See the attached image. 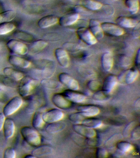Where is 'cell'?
<instances>
[{
  "label": "cell",
  "instance_id": "f546056e",
  "mask_svg": "<svg viewBox=\"0 0 140 158\" xmlns=\"http://www.w3.org/2000/svg\"><path fill=\"white\" fill-rule=\"evenodd\" d=\"M40 84L45 88L50 89H56L61 86L60 82L49 78L43 79Z\"/></svg>",
  "mask_w": 140,
  "mask_h": 158
},
{
  "label": "cell",
  "instance_id": "7bdbcfd3",
  "mask_svg": "<svg viewBox=\"0 0 140 158\" xmlns=\"http://www.w3.org/2000/svg\"><path fill=\"white\" fill-rule=\"evenodd\" d=\"M6 117L3 112L0 113V131L3 129Z\"/></svg>",
  "mask_w": 140,
  "mask_h": 158
},
{
  "label": "cell",
  "instance_id": "ac0fdd59",
  "mask_svg": "<svg viewBox=\"0 0 140 158\" xmlns=\"http://www.w3.org/2000/svg\"><path fill=\"white\" fill-rule=\"evenodd\" d=\"M64 95L70 101L76 103H81L85 101L86 98V96L83 94L70 89L64 91Z\"/></svg>",
  "mask_w": 140,
  "mask_h": 158
},
{
  "label": "cell",
  "instance_id": "8992f818",
  "mask_svg": "<svg viewBox=\"0 0 140 158\" xmlns=\"http://www.w3.org/2000/svg\"><path fill=\"white\" fill-rule=\"evenodd\" d=\"M64 116L61 110L53 109L42 114L43 118L45 123H50L58 122L62 120Z\"/></svg>",
  "mask_w": 140,
  "mask_h": 158
},
{
  "label": "cell",
  "instance_id": "8d00e7d4",
  "mask_svg": "<svg viewBox=\"0 0 140 158\" xmlns=\"http://www.w3.org/2000/svg\"><path fill=\"white\" fill-rule=\"evenodd\" d=\"M16 153L13 148L9 147L7 148L4 151L3 157L4 158H15Z\"/></svg>",
  "mask_w": 140,
  "mask_h": 158
},
{
  "label": "cell",
  "instance_id": "cb8c5ba5",
  "mask_svg": "<svg viewBox=\"0 0 140 158\" xmlns=\"http://www.w3.org/2000/svg\"><path fill=\"white\" fill-rule=\"evenodd\" d=\"M52 152V149L50 146L46 145H39L32 152V154L37 156H41L50 154Z\"/></svg>",
  "mask_w": 140,
  "mask_h": 158
},
{
  "label": "cell",
  "instance_id": "1f68e13d",
  "mask_svg": "<svg viewBox=\"0 0 140 158\" xmlns=\"http://www.w3.org/2000/svg\"><path fill=\"white\" fill-rule=\"evenodd\" d=\"M48 45L46 41L39 40L34 41L30 47V50L33 52H38L45 49Z\"/></svg>",
  "mask_w": 140,
  "mask_h": 158
},
{
  "label": "cell",
  "instance_id": "ba28073f",
  "mask_svg": "<svg viewBox=\"0 0 140 158\" xmlns=\"http://www.w3.org/2000/svg\"><path fill=\"white\" fill-rule=\"evenodd\" d=\"M104 32L115 36H120L123 35L124 31L121 27L116 24L109 22H104L101 24Z\"/></svg>",
  "mask_w": 140,
  "mask_h": 158
},
{
  "label": "cell",
  "instance_id": "c3c4849f",
  "mask_svg": "<svg viewBox=\"0 0 140 158\" xmlns=\"http://www.w3.org/2000/svg\"><path fill=\"white\" fill-rule=\"evenodd\" d=\"M113 1H118V0H112Z\"/></svg>",
  "mask_w": 140,
  "mask_h": 158
},
{
  "label": "cell",
  "instance_id": "7a4b0ae2",
  "mask_svg": "<svg viewBox=\"0 0 140 158\" xmlns=\"http://www.w3.org/2000/svg\"><path fill=\"white\" fill-rule=\"evenodd\" d=\"M23 101L20 96H15L7 102L3 108V113L6 117L12 115L16 112L22 106Z\"/></svg>",
  "mask_w": 140,
  "mask_h": 158
},
{
  "label": "cell",
  "instance_id": "681fc988",
  "mask_svg": "<svg viewBox=\"0 0 140 158\" xmlns=\"http://www.w3.org/2000/svg\"><path fill=\"white\" fill-rule=\"evenodd\" d=\"M0 49H1V47H0Z\"/></svg>",
  "mask_w": 140,
  "mask_h": 158
},
{
  "label": "cell",
  "instance_id": "7c38bea8",
  "mask_svg": "<svg viewBox=\"0 0 140 158\" xmlns=\"http://www.w3.org/2000/svg\"><path fill=\"white\" fill-rule=\"evenodd\" d=\"M89 27L90 30L97 40H100L103 38L104 32L99 21L96 19H90L89 22Z\"/></svg>",
  "mask_w": 140,
  "mask_h": 158
},
{
  "label": "cell",
  "instance_id": "f35d334b",
  "mask_svg": "<svg viewBox=\"0 0 140 158\" xmlns=\"http://www.w3.org/2000/svg\"><path fill=\"white\" fill-rule=\"evenodd\" d=\"M96 155L97 157L105 158L107 157L108 153L105 149L102 148H99L97 149Z\"/></svg>",
  "mask_w": 140,
  "mask_h": 158
},
{
  "label": "cell",
  "instance_id": "f6af8a7d",
  "mask_svg": "<svg viewBox=\"0 0 140 158\" xmlns=\"http://www.w3.org/2000/svg\"><path fill=\"white\" fill-rule=\"evenodd\" d=\"M5 22H7L6 18L5 12H3L0 13V23Z\"/></svg>",
  "mask_w": 140,
  "mask_h": 158
},
{
  "label": "cell",
  "instance_id": "4316f807",
  "mask_svg": "<svg viewBox=\"0 0 140 158\" xmlns=\"http://www.w3.org/2000/svg\"><path fill=\"white\" fill-rule=\"evenodd\" d=\"M43 118L42 114L39 112H35L33 116L32 124L35 129H41L45 124Z\"/></svg>",
  "mask_w": 140,
  "mask_h": 158
},
{
  "label": "cell",
  "instance_id": "b9f144b4",
  "mask_svg": "<svg viewBox=\"0 0 140 158\" xmlns=\"http://www.w3.org/2000/svg\"><path fill=\"white\" fill-rule=\"evenodd\" d=\"M140 22H138L136 25L134 27V30L133 31L132 35L134 38H138L140 36Z\"/></svg>",
  "mask_w": 140,
  "mask_h": 158
},
{
  "label": "cell",
  "instance_id": "e575fe53",
  "mask_svg": "<svg viewBox=\"0 0 140 158\" xmlns=\"http://www.w3.org/2000/svg\"><path fill=\"white\" fill-rule=\"evenodd\" d=\"M109 93L103 91H98L93 95V98L97 101H105L109 98Z\"/></svg>",
  "mask_w": 140,
  "mask_h": 158
},
{
  "label": "cell",
  "instance_id": "74e56055",
  "mask_svg": "<svg viewBox=\"0 0 140 158\" xmlns=\"http://www.w3.org/2000/svg\"><path fill=\"white\" fill-rule=\"evenodd\" d=\"M88 86L90 89L93 91H97L99 89L100 85L96 80H90L88 83Z\"/></svg>",
  "mask_w": 140,
  "mask_h": 158
},
{
  "label": "cell",
  "instance_id": "bcb514c9",
  "mask_svg": "<svg viewBox=\"0 0 140 158\" xmlns=\"http://www.w3.org/2000/svg\"><path fill=\"white\" fill-rule=\"evenodd\" d=\"M25 158H36V157L33 155L32 154H27V155H26L24 157Z\"/></svg>",
  "mask_w": 140,
  "mask_h": 158
},
{
  "label": "cell",
  "instance_id": "30bf717a",
  "mask_svg": "<svg viewBox=\"0 0 140 158\" xmlns=\"http://www.w3.org/2000/svg\"><path fill=\"white\" fill-rule=\"evenodd\" d=\"M52 102L58 108L62 110L67 109L70 107L72 104L67 98L59 94H56L53 96Z\"/></svg>",
  "mask_w": 140,
  "mask_h": 158
},
{
  "label": "cell",
  "instance_id": "d6a6232c",
  "mask_svg": "<svg viewBox=\"0 0 140 158\" xmlns=\"http://www.w3.org/2000/svg\"><path fill=\"white\" fill-rule=\"evenodd\" d=\"M117 148L120 151L123 153L128 152L134 149L132 144L126 141L119 142L117 144Z\"/></svg>",
  "mask_w": 140,
  "mask_h": 158
},
{
  "label": "cell",
  "instance_id": "ffe728a7",
  "mask_svg": "<svg viewBox=\"0 0 140 158\" xmlns=\"http://www.w3.org/2000/svg\"><path fill=\"white\" fill-rule=\"evenodd\" d=\"M139 75L138 70L135 69H131L127 70L121 74L119 80L123 79L125 82L127 84L133 83L137 79Z\"/></svg>",
  "mask_w": 140,
  "mask_h": 158
},
{
  "label": "cell",
  "instance_id": "5b68a950",
  "mask_svg": "<svg viewBox=\"0 0 140 158\" xmlns=\"http://www.w3.org/2000/svg\"><path fill=\"white\" fill-rule=\"evenodd\" d=\"M77 33L80 39L88 45H94L98 42V40L88 28L85 27L78 28Z\"/></svg>",
  "mask_w": 140,
  "mask_h": 158
},
{
  "label": "cell",
  "instance_id": "83f0119b",
  "mask_svg": "<svg viewBox=\"0 0 140 158\" xmlns=\"http://www.w3.org/2000/svg\"><path fill=\"white\" fill-rule=\"evenodd\" d=\"M82 3L86 8L91 10L100 9L103 6L102 3L94 0H83Z\"/></svg>",
  "mask_w": 140,
  "mask_h": 158
},
{
  "label": "cell",
  "instance_id": "e0dca14e",
  "mask_svg": "<svg viewBox=\"0 0 140 158\" xmlns=\"http://www.w3.org/2000/svg\"><path fill=\"white\" fill-rule=\"evenodd\" d=\"M79 112H82L87 117H93L100 113L99 107L92 105H83L77 108Z\"/></svg>",
  "mask_w": 140,
  "mask_h": 158
},
{
  "label": "cell",
  "instance_id": "d590c367",
  "mask_svg": "<svg viewBox=\"0 0 140 158\" xmlns=\"http://www.w3.org/2000/svg\"><path fill=\"white\" fill-rule=\"evenodd\" d=\"M16 38L18 39H20L21 40L25 41L28 42V41H30L32 40L33 37L31 35L24 32H18V33H16L15 34Z\"/></svg>",
  "mask_w": 140,
  "mask_h": 158
},
{
  "label": "cell",
  "instance_id": "52a82bcc",
  "mask_svg": "<svg viewBox=\"0 0 140 158\" xmlns=\"http://www.w3.org/2000/svg\"><path fill=\"white\" fill-rule=\"evenodd\" d=\"M59 80L61 84L67 86L70 90L77 91L79 88L78 81L66 73H61L58 76Z\"/></svg>",
  "mask_w": 140,
  "mask_h": 158
},
{
  "label": "cell",
  "instance_id": "9c48e42d",
  "mask_svg": "<svg viewBox=\"0 0 140 158\" xmlns=\"http://www.w3.org/2000/svg\"><path fill=\"white\" fill-rule=\"evenodd\" d=\"M73 128L77 134L87 138H94L97 135L96 132L94 128H90L82 124H74Z\"/></svg>",
  "mask_w": 140,
  "mask_h": 158
},
{
  "label": "cell",
  "instance_id": "ab89813d",
  "mask_svg": "<svg viewBox=\"0 0 140 158\" xmlns=\"http://www.w3.org/2000/svg\"><path fill=\"white\" fill-rule=\"evenodd\" d=\"M140 131L139 126H138L133 129L131 132V137L133 139H138L140 138Z\"/></svg>",
  "mask_w": 140,
  "mask_h": 158
},
{
  "label": "cell",
  "instance_id": "4fadbf2b",
  "mask_svg": "<svg viewBox=\"0 0 140 158\" xmlns=\"http://www.w3.org/2000/svg\"><path fill=\"white\" fill-rule=\"evenodd\" d=\"M8 60L10 64L12 65L22 69H27L31 64V63L29 60L16 55L10 56Z\"/></svg>",
  "mask_w": 140,
  "mask_h": 158
},
{
  "label": "cell",
  "instance_id": "6da1fadb",
  "mask_svg": "<svg viewBox=\"0 0 140 158\" xmlns=\"http://www.w3.org/2000/svg\"><path fill=\"white\" fill-rule=\"evenodd\" d=\"M22 136L28 144L33 147H38L41 143L40 134L34 128L29 127H24L21 128Z\"/></svg>",
  "mask_w": 140,
  "mask_h": 158
},
{
  "label": "cell",
  "instance_id": "ee69618b",
  "mask_svg": "<svg viewBox=\"0 0 140 158\" xmlns=\"http://www.w3.org/2000/svg\"><path fill=\"white\" fill-rule=\"evenodd\" d=\"M135 63L136 65L139 66L140 63V49H138L136 53V59H135Z\"/></svg>",
  "mask_w": 140,
  "mask_h": 158
},
{
  "label": "cell",
  "instance_id": "2e32d148",
  "mask_svg": "<svg viewBox=\"0 0 140 158\" xmlns=\"http://www.w3.org/2000/svg\"><path fill=\"white\" fill-rule=\"evenodd\" d=\"M58 21V18L56 16L50 15L40 19L38 22V25L41 28H47L56 24Z\"/></svg>",
  "mask_w": 140,
  "mask_h": 158
},
{
  "label": "cell",
  "instance_id": "60d3db41",
  "mask_svg": "<svg viewBox=\"0 0 140 158\" xmlns=\"http://www.w3.org/2000/svg\"><path fill=\"white\" fill-rule=\"evenodd\" d=\"M8 96L4 90L0 88V102L2 103L6 102L8 101Z\"/></svg>",
  "mask_w": 140,
  "mask_h": 158
},
{
  "label": "cell",
  "instance_id": "44dd1931",
  "mask_svg": "<svg viewBox=\"0 0 140 158\" xmlns=\"http://www.w3.org/2000/svg\"><path fill=\"white\" fill-rule=\"evenodd\" d=\"M3 73L13 81H18L23 80L24 75L23 73L18 70H14L10 67L4 68L3 70Z\"/></svg>",
  "mask_w": 140,
  "mask_h": 158
},
{
  "label": "cell",
  "instance_id": "277c9868",
  "mask_svg": "<svg viewBox=\"0 0 140 158\" xmlns=\"http://www.w3.org/2000/svg\"><path fill=\"white\" fill-rule=\"evenodd\" d=\"M7 46L12 52L19 55H25L29 51L26 44L16 40L11 39L8 41Z\"/></svg>",
  "mask_w": 140,
  "mask_h": 158
},
{
  "label": "cell",
  "instance_id": "836d02e7",
  "mask_svg": "<svg viewBox=\"0 0 140 158\" xmlns=\"http://www.w3.org/2000/svg\"><path fill=\"white\" fill-rule=\"evenodd\" d=\"M87 117L82 112H80L73 113L70 115V120L75 124H81L82 121Z\"/></svg>",
  "mask_w": 140,
  "mask_h": 158
},
{
  "label": "cell",
  "instance_id": "484cf974",
  "mask_svg": "<svg viewBox=\"0 0 140 158\" xmlns=\"http://www.w3.org/2000/svg\"><path fill=\"white\" fill-rule=\"evenodd\" d=\"M66 123L63 122H58L49 123L46 127V130L49 133H55L61 131L64 129L66 127Z\"/></svg>",
  "mask_w": 140,
  "mask_h": 158
},
{
  "label": "cell",
  "instance_id": "4dcf8cb0",
  "mask_svg": "<svg viewBox=\"0 0 140 158\" xmlns=\"http://www.w3.org/2000/svg\"><path fill=\"white\" fill-rule=\"evenodd\" d=\"M15 26L10 22H5L0 23V35L8 34L14 30Z\"/></svg>",
  "mask_w": 140,
  "mask_h": 158
},
{
  "label": "cell",
  "instance_id": "8fae6325",
  "mask_svg": "<svg viewBox=\"0 0 140 158\" xmlns=\"http://www.w3.org/2000/svg\"><path fill=\"white\" fill-rule=\"evenodd\" d=\"M55 54L58 61L61 66L63 68H67L69 66L70 59L67 51L62 48H57L55 50Z\"/></svg>",
  "mask_w": 140,
  "mask_h": 158
},
{
  "label": "cell",
  "instance_id": "603a6c76",
  "mask_svg": "<svg viewBox=\"0 0 140 158\" xmlns=\"http://www.w3.org/2000/svg\"><path fill=\"white\" fill-rule=\"evenodd\" d=\"M116 22L120 27L126 28H134L138 22L136 19L126 17H118Z\"/></svg>",
  "mask_w": 140,
  "mask_h": 158
},
{
  "label": "cell",
  "instance_id": "5bb4252c",
  "mask_svg": "<svg viewBox=\"0 0 140 158\" xmlns=\"http://www.w3.org/2000/svg\"><path fill=\"white\" fill-rule=\"evenodd\" d=\"M3 129L5 138L7 139L11 138L15 131V124L13 120L9 118H6Z\"/></svg>",
  "mask_w": 140,
  "mask_h": 158
},
{
  "label": "cell",
  "instance_id": "9a60e30c",
  "mask_svg": "<svg viewBox=\"0 0 140 158\" xmlns=\"http://www.w3.org/2000/svg\"><path fill=\"white\" fill-rule=\"evenodd\" d=\"M79 18V15L77 12H73L62 16L59 19L58 22L62 27H68L76 23Z\"/></svg>",
  "mask_w": 140,
  "mask_h": 158
},
{
  "label": "cell",
  "instance_id": "3957f363",
  "mask_svg": "<svg viewBox=\"0 0 140 158\" xmlns=\"http://www.w3.org/2000/svg\"><path fill=\"white\" fill-rule=\"evenodd\" d=\"M38 84V81L33 79H26L18 88V92L21 97H28L34 91Z\"/></svg>",
  "mask_w": 140,
  "mask_h": 158
},
{
  "label": "cell",
  "instance_id": "d6986e66",
  "mask_svg": "<svg viewBox=\"0 0 140 158\" xmlns=\"http://www.w3.org/2000/svg\"><path fill=\"white\" fill-rule=\"evenodd\" d=\"M118 82V79L115 75H109L104 80L102 88L103 91L110 93L115 88Z\"/></svg>",
  "mask_w": 140,
  "mask_h": 158
},
{
  "label": "cell",
  "instance_id": "7402d4cb",
  "mask_svg": "<svg viewBox=\"0 0 140 158\" xmlns=\"http://www.w3.org/2000/svg\"><path fill=\"white\" fill-rule=\"evenodd\" d=\"M102 64L103 69L109 72L112 69L114 65V58L110 52H106L103 54L102 57Z\"/></svg>",
  "mask_w": 140,
  "mask_h": 158
},
{
  "label": "cell",
  "instance_id": "7dc6e473",
  "mask_svg": "<svg viewBox=\"0 0 140 158\" xmlns=\"http://www.w3.org/2000/svg\"><path fill=\"white\" fill-rule=\"evenodd\" d=\"M136 107H137V108H139L140 107V99L139 98H138V99L136 101Z\"/></svg>",
  "mask_w": 140,
  "mask_h": 158
},
{
  "label": "cell",
  "instance_id": "d4e9b609",
  "mask_svg": "<svg viewBox=\"0 0 140 158\" xmlns=\"http://www.w3.org/2000/svg\"><path fill=\"white\" fill-rule=\"evenodd\" d=\"M81 124L93 128H99L102 125V120L97 118H91V117H87L85 118Z\"/></svg>",
  "mask_w": 140,
  "mask_h": 158
},
{
  "label": "cell",
  "instance_id": "f1b7e54d",
  "mask_svg": "<svg viewBox=\"0 0 140 158\" xmlns=\"http://www.w3.org/2000/svg\"><path fill=\"white\" fill-rule=\"evenodd\" d=\"M125 5L132 15L137 13L139 10V0H125Z\"/></svg>",
  "mask_w": 140,
  "mask_h": 158
}]
</instances>
